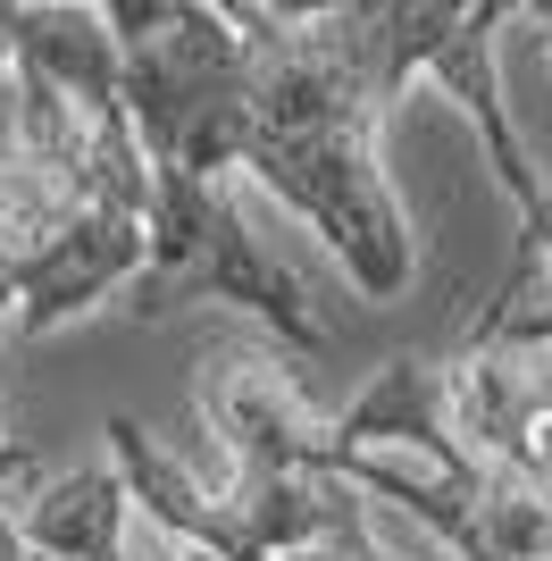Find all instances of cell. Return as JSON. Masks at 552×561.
<instances>
[{
	"mask_svg": "<svg viewBox=\"0 0 552 561\" xmlns=\"http://www.w3.org/2000/svg\"><path fill=\"white\" fill-rule=\"evenodd\" d=\"M243 34L234 168L301 210L344 252L368 302L411 285V227L377 168V126L411 76L436 68L460 9L444 0H335V9H260L227 0Z\"/></svg>",
	"mask_w": 552,
	"mask_h": 561,
	"instance_id": "6da1fadb",
	"label": "cell"
},
{
	"mask_svg": "<svg viewBox=\"0 0 552 561\" xmlns=\"http://www.w3.org/2000/svg\"><path fill=\"white\" fill-rule=\"evenodd\" d=\"M110 453L117 478L135 494V512L160 537L193 545L202 561H301V553H352V561H393L368 537L352 486L335 478H294V469H234V486H209L184 461H168L151 445V427L110 420Z\"/></svg>",
	"mask_w": 552,
	"mask_h": 561,
	"instance_id": "7a4b0ae2",
	"label": "cell"
},
{
	"mask_svg": "<svg viewBox=\"0 0 552 561\" xmlns=\"http://www.w3.org/2000/svg\"><path fill=\"white\" fill-rule=\"evenodd\" d=\"M176 302H243L285 344L301 352L326 344L301 277L252 243L227 185H151V260L135 277V319H160Z\"/></svg>",
	"mask_w": 552,
	"mask_h": 561,
	"instance_id": "3957f363",
	"label": "cell"
},
{
	"mask_svg": "<svg viewBox=\"0 0 552 561\" xmlns=\"http://www.w3.org/2000/svg\"><path fill=\"white\" fill-rule=\"evenodd\" d=\"M18 537L34 545V553H50V561H202L193 545L160 537V528L135 512V494H126L117 469L50 478L18 512Z\"/></svg>",
	"mask_w": 552,
	"mask_h": 561,
	"instance_id": "277c9868",
	"label": "cell"
},
{
	"mask_svg": "<svg viewBox=\"0 0 552 561\" xmlns=\"http://www.w3.org/2000/svg\"><path fill=\"white\" fill-rule=\"evenodd\" d=\"M18 494H0V561H50V553H34V545L18 537V512H9Z\"/></svg>",
	"mask_w": 552,
	"mask_h": 561,
	"instance_id": "5b68a950",
	"label": "cell"
},
{
	"mask_svg": "<svg viewBox=\"0 0 552 561\" xmlns=\"http://www.w3.org/2000/svg\"><path fill=\"white\" fill-rule=\"evenodd\" d=\"M536 25H552V9H536Z\"/></svg>",
	"mask_w": 552,
	"mask_h": 561,
	"instance_id": "8992f818",
	"label": "cell"
}]
</instances>
